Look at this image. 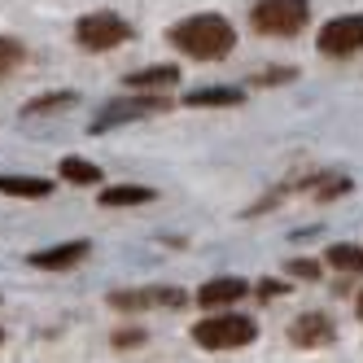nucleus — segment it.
<instances>
[{
    "mask_svg": "<svg viewBox=\"0 0 363 363\" xmlns=\"http://www.w3.org/2000/svg\"><path fill=\"white\" fill-rule=\"evenodd\" d=\"M0 193L5 197H53V184L35 175H0Z\"/></svg>",
    "mask_w": 363,
    "mask_h": 363,
    "instance_id": "9b49d317",
    "label": "nucleus"
},
{
    "mask_svg": "<svg viewBox=\"0 0 363 363\" xmlns=\"http://www.w3.org/2000/svg\"><path fill=\"white\" fill-rule=\"evenodd\" d=\"M184 106H206V110H215V106H241V88H201V92L184 96Z\"/></svg>",
    "mask_w": 363,
    "mask_h": 363,
    "instance_id": "ddd939ff",
    "label": "nucleus"
},
{
    "mask_svg": "<svg viewBox=\"0 0 363 363\" xmlns=\"http://www.w3.org/2000/svg\"><path fill=\"white\" fill-rule=\"evenodd\" d=\"M132 88H167L175 84V66H153V70H136L132 79H127Z\"/></svg>",
    "mask_w": 363,
    "mask_h": 363,
    "instance_id": "dca6fc26",
    "label": "nucleus"
},
{
    "mask_svg": "<svg viewBox=\"0 0 363 363\" xmlns=\"http://www.w3.org/2000/svg\"><path fill=\"white\" fill-rule=\"evenodd\" d=\"M184 294L175 289H136V294H110L114 311H145V306H179Z\"/></svg>",
    "mask_w": 363,
    "mask_h": 363,
    "instance_id": "1a4fd4ad",
    "label": "nucleus"
},
{
    "mask_svg": "<svg viewBox=\"0 0 363 363\" xmlns=\"http://www.w3.org/2000/svg\"><path fill=\"white\" fill-rule=\"evenodd\" d=\"M306 18H311V0H258V5L250 9L254 31L258 35H276V40L302 31Z\"/></svg>",
    "mask_w": 363,
    "mask_h": 363,
    "instance_id": "7ed1b4c3",
    "label": "nucleus"
},
{
    "mask_svg": "<svg viewBox=\"0 0 363 363\" xmlns=\"http://www.w3.org/2000/svg\"><path fill=\"white\" fill-rule=\"evenodd\" d=\"M88 258V241H66V245H53V250H40L31 254V267H48V272H66L74 263Z\"/></svg>",
    "mask_w": 363,
    "mask_h": 363,
    "instance_id": "9d476101",
    "label": "nucleus"
},
{
    "mask_svg": "<svg viewBox=\"0 0 363 363\" xmlns=\"http://www.w3.org/2000/svg\"><path fill=\"white\" fill-rule=\"evenodd\" d=\"M153 110H167V101L162 96H140V101H114V106L96 118V132H106V127H114V123H132V118H145V114H153Z\"/></svg>",
    "mask_w": 363,
    "mask_h": 363,
    "instance_id": "6e6552de",
    "label": "nucleus"
},
{
    "mask_svg": "<svg viewBox=\"0 0 363 363\" xmlns=\"http://www.w3.org/2000/svg\"><path fill=\"white\" fill-rule=\"evenodd\" d=\"M57 175L66 179V184H96V179H101V167H96V162H84V158H62Z\"/></svg>",
    "mask_w": 363,
    "mask_h": 363,
    "instance_id": "2eb2a0df",
    "label": "nucleus"
},
{
    "mask_svg": "<svg viewBox=\"0 0 363 363\" xmlns=\"http://www.w3.org/2000/svg\"><path fill=\"white\" fill-rule=\"evenodd\" d=\"M18 62H22V44H18L13 35H0V79H5Z\"/></svg>",
    "mask_w": 363,
    "mask_h": 363,
    "instance_id": "f3484780",
    "label": "nucleus"
},
{
    "mask_svg": "<svg viewBox=\"0 0 363 363\" xmlns=\"http://www.w3.org/2000/svg\"><path fill=\"white\" fill-rule=\"evenodd\" d=\"M74 40L88 53H106V48H118L123 40H132V27L118 13H88L74 22Z\"/></svg>",
    "mask_w": 363,
    "mask_h": 363,
    "instance_id": "20e7f679",
    "label": "nucleus"
},
{
    "mask_svg": "<svg viewBox=\"0 0 363 363\" xmlns=\"http://www.w3.org/2000/svg\"><path fill=\"white\" fill-rule=\"evenodd\" d=\"M0 342H5V333H0Z\"/></svg>",
    "mask_w": 363,
    "mask_h": 363,
    "instance_id": "412c9836",
    "label": "nucleus"
},
{
    "mask_svg": "<svg viewBox=\"0 0 363 363\" xmlns=\"http://www.w3.org/2000/svg\"><path fill=\"white\" fill-rule=\"evenodd\" d=\"M328 267L363 276V245H350V241H342V245H328Z\"/></svg>",
    "mask_w": 363,
    "mask_h": 363,
    "instance_id": "4468645a",
    "label": "nucleus"
},
{
    "mask_svg": "<svg viewBox=\"0 0 363 363\" xmlns=\"http://www.w3.org/2000/svg\"><path fill=\"white\" fill-rule=\"evenodd\" d=\"M145 201H153V189H136V184H118V189H106L101 193V206L106 211H123V206H145Z\"/></svg>",
    "mask_w": 363,
    "mask_h": 363,
    "instance_id": "f8f14e48",
    "label": "nucleus"
},
{
    "mask_svg": "<svg viewBox=\"0 0 363 363\" xmlns=\"http://www.w3.org/2000/svg\"><path fill=\"white\" fill-rule=\"evenodd\" d=\"M289 272H294V276H302V280H315V276H320V263H306V258H294V263H289Z\"/></svg>",
    "mask_w": 363,
    "mask_h": 363,
    "instance_id": "6ab92c4d",
    "label": "nucleus"
},
{
    "mask_svg": "<svg viewBox=\"0 0 363 363\" xmlns=\"http://www.w3.org/2000/svg\"><path fill=\"white\" fill-rule=\"evenodd\" d=\"M258 337V324L250 320V315H206V320H197V328H193V342L201 346V350H241V346H250Z\"/></svg>",
    "mask_w": 363,
    "mask_h": 363,
    "instance_id": "f03ea898",
    "label": "nucleus"
},
{
    "mask_svg": "<svg viewBox=\"0 0 363 363\" xmlns=\"http://www.w3.org/2000/svg\"><path fill=\"white\" fill-rule=\"evenodd\" d=\"M245 294H250V284H245L241 276H215V280H206V284H201L197 302H201L206 311H219V306H232V302H241Z\"/></svg>",
    "mask_w": 363,
    "mask_h": 363,
    "instance_id": "0eeeda50",
    "label": "nucleus"
},
{
    "mask_svg": "<svg viewBox=\"0 0 363 363\" xmlns=\"http://www.w3.org/2000/svg\"><path fill=\"white\" fill-rule=\"evenodd\" d=\"M74 101V92H53V96H35L31 106H27V114H44V110H62V106H70Z\"/></svg>",
    "mask_w": 363,
    "mask_h": 363,
    "instance_id": "a211bd4d",
    "label": "nucleus"
},
{
    "mask_svg": "<svg viewBox=\"0 0 363 363\" xmlns=\"http://www.w3.org/2000/svg\"><path fill=\"white\" fill-rule=\"evenodd\" d=\"M289 342L302 346V350H315V346L333 342V320L320 315V311H306V315H298V320L289 324Z\"/></svg>",
    "mask_w": 363,
    "mask_h": 363,
    "instance_id": "423d86ee",
    "label": "nucleus"
},
{
    "mask_svg": "<svg viewBox=\"0 0 363 363\" xmlns=\"http://www.w3.org/2000/svg\"><path fill=\"white\" fill-rule=\"evenodd\" d=\"M359 320H363V298H359Z\"/></svg>",
    "mask_w": 363,
    "mask_h": 363,
    "instance_id": "aec40b11",
    "label": "nucleus"
},
{
    "mask_svg": "<svg viewBox=\"0 0 363 363\" xmlns=\"http://www.w3.org/2000/svg\"><path fill=\"white\" fill-rule=\"evenodd\" d=\"M171 44L179 48V53L197 57V62H215V57L232 53L237 31H232V22L219 18V13H193V18H184V22L171 27Z\"/></svg>",
    "mask_w": 363,
    "mask_h": 363,
    "instance_id": "f257e3e1",
    "label": "nucleus"
},
{
    "mask_svg": "<svg viewBox=\"0 0 363 363\" xmlns=\"http://www.w3.org/2000/svg\"><path fill=\"white\" fill-rule=\"evenodd\" d=\"M359 48H363V13H342V18L324 22V31H320L324 57H350Z\"/></svg>",
    "mask_w": 363,
    "mask_h": 363,
    "instance_id": "39448f33",
    "label": "nucleus"
}]
</instances>
